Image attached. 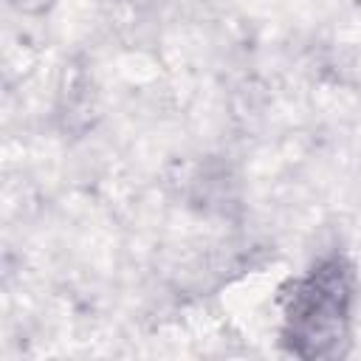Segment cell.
<instances>
[{"mask_svg":"<svg viewBox=\"0 0 361 361\" xmlns=\"http://www.w3.org/2000/svg\"><path fill=\"white\" fill-rule=\"evenodd\" d=\"M282 302V344L299 358H336L350 341L355 305V268L333 251L290 279Z\"/></svg>","mask_w":361,"mask_h":361,"instance_id":"cell-1","label":"cell"},{"mask_svg":"<svg viewBox=\"0 0 361 361\" xmlns=\"http://www.w3.org/2000/svg\"><path fill=\"white\" fill-rule=\"evenodd\" d=\"M8 3L23 14H45L56 0H8Z\"/></svg>","mask_w":361,"mask_h":361,"instance_id":"cell-2","label":"cell"}]
</instances>
